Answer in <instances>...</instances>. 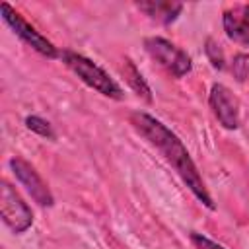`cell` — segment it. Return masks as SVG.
Listing matches in <instances>:
<instances>
[{
	"label": "cell",
	"mask_w": 249,
	"mask_h": 249,
	"mask_svg": "<svg viewBox=\"0 0 249 249\" xmlns=\"http://www.w3.org/2000/svg\"><path fill=\"white\" fill-rule=\"evenodd\" d=\"M25 126H27L31 132H35V134H39V136H43V138H51V140L54 138V132H53L51 123L45 121V119H41V117H37V115L25 117Z\"/></svg>",
	"instance_id": "12"
},
{
	"label": "cell",
	"mask_w": 249,
	"mask_h": 249,
	"mask_svg": "<svg viewBox=\"0 0 249 249\" xmlns=\"http://www.w3.org/2000/svg\"><path fill=\"white\" fill-rule=\"evenodd\" d=\"M230 70H231V76L237 82H247L249 80V54H245V53L235 54L231 58Z\"/></svg>",
	"instance_id": "11"
},
{
	"label": "cell",
	"mask_w": 249,
	"mask_h": 249,
	"mask_svg": "<svg viewBox=\"0 0 249 249\" xmlns=\"http://www.w3.org/2000/svg\"><path fill=\"white\" fill-rule=\"evenodd\" d=\"M128 121L132 124V128L163 156V160L175 169V173L181 177V181L187 185V189L208 210H216V204L202 181V175L198 173V167L193 161V158H191L189 150L185 148V144L181 142V138L173 130H169L161 121H158L156 117H152L144 111L130 113Z\"/></svg>",
	"instance_id": "1"
},
{
	"label": "cell",
	"mask_w": 249,
	"mask_h": 249,
	"mask_svg": "<svg viewBox=\"0 0 249 249\" xmlns=\"http://www.w3.org/2000/svg\"><path fill=\"white\" fill-rule=\"evenodd\" d=\"M136 8L140 12H144L150 19H154L161 25L173 23L179 18V14L183 12L181 2H169V0H142V2H136Z\"/></svg>",
	"instance_id": "9"
},
{
	"label": "cell",
	"mask_w": 249,
	"mask_h": 249,
	"mask_svg": "<svg viewBox=\"0 0 249 249\" xmlns=\"http://www.w3.org/2000/svg\"><path fill=\"white\" fill-rule=\"evenodd\" d=\"M8 163H10V169L16 175V179L21 183V187L29 193V196L39 206H53L54 204V196H53L49 185L43 181V177L35 171V167L31 163H27L21 158H12Z\"/></svg>",
	"instance_id": "7"
},
{
	"label": "cell",
	"mask_w": 249,
	"mask_h": 249,
	"mask_svg": "<svg viewBox=\"0 0 249 249\" xmlns=\"http://www.w3.org/2000/svg\"><path fill=\"white\" fill-rule=\"evenodd\" d=\"M0 16H2V21L14 31V35H18L25 45H29L33 51H37L39 54L47 56V58H56L60 56V53L56 51V47L45 37L41 35L31 23H27L8 2H2L0 4Z\"/></svg>",
	"instance_id": "4"
},
{
	"label": "cell",
	"mask_w": 249,
	"mask_h": 249,
	"mask_svg": "<svg viewBox=\"0 0 249 249\" xmlns=\"http://www.w3.org/2000/svg\"><path fill=\"white\" fill-rule=\"evenodd\" d=\"M222 25L233 43L249 47V4H237L224 12Z\"/></svg>",
	"instance_id": "8"
},
{
	"label": "cell",
	"mask_w": 249,
	"mask_h": 249,
	"mask_svg": "<svg viewBox=\"0 0 249 249\" xmlns=\"http://www.w3.org/2000/svg\"><path fill=\"white\" fill-rule=\"evenodd\" d=\"M60 58L62 62L86 84L89 86L91 89H95L97 93L105 95V97H111V99H123L124 97V91L123 88L101 68L97 66L93 60H89L88 56L80 54V53H74V51H62L60 53Z\"/></svg>",
	"instance_id": "2"
},
{
	"label": "cell",
	"mask_w": 249,
	"mask_h": 249,
	"mask_svg": "<svg viewBox=\"0 0 249 249\" xmlns=\"http://www.w3.org/2000/svg\"><path fill=\"white\" fill-rule=\"evenodd\" d=\"M191 243H193L195 249H226V247H222L220 243H216V241H212L210 237H206V235H202V233H196V231L191 233Z\"/></svg>",
	"instance_id": "14"
},
{
	"label": "cell",
	"mask_w": 249,
	"mask_h": 249,
	"mask_svg": "<svg viewBox=\"0 0 249 249\" xmlns=\"http://www.w3.org/2000/svg\"><path fill=\"white\" fill-rule=\"evenodd\" d=\"M123 74H124L126 84L132 88V91L138 97H142L146 103H152V89H150L148 82L144 80V76L140 74V70L136 68V64L130 58H124L123 60Z\"/></svg>",
	"instance_id": "10"
},
{
	"label": "cell",
	"mask_w": 249,
	"mask_h": 249,
	"mask_svg": "<svg viewBox=\"0 0 249 249\" xmlns=\"http://www.w3.org/2000/svg\"><path fill=\"white\" fill-rule=\"evenodd\" d=\"M208 105L212 115L226 130H235L241 124V105L233 91L224 84H214L210 88Z\"/></svg>",
	"instance_id": "6"
},
{
	"label": "cell",
	"mask_w": 249,
	"mask_h": 249,
	"mask_svg": "<svg viewBox=\"0 0 249 249\" xmlns=\"http://www.w3.org/2000/svg\"><path fill=\"white\" fill-rule=\"evenodd\" d=\"M144 49L154 62H158L163 70H167L173 78H183L193 70L191 56L179 49L175 43L163 37H148L144 39Z\"/></svg>",
	"instance_id": "3"
},
{
	"label": "cell",
	"mask_w": 249,
	"mask_h": 249,
	"mask_svg": "<svg viewBox=\"0 0 249 249\" xmlns=\"http://www.w3.org/2000/svg\"><path fill=\"white\" fill-rule=\"evenodd\" d=\"M0 212L4 224L14 233H23L33 224L31 208L27 206V202H23V198L16 193V189L8 181H2L0 187Z\"/></svg>",
	"instance_id": "5"
},
{
	"label": "cell",
	"mask_w": 249,
	"mask_h": 249,
	"mask_svg": "<svg viewBox=\"0 0 249 249\" xmlns=\"http://www.w3.org/2000/svg\"><path fill=\"white\" fill-rule=\"evenodd\" d=\"M204 53L210 60V64L216 68V70H224L226 66V60H224V53L220 49V45L214 41V39H206V45H204Z\"/></svg>",
	"instance_id": "13"
}]
</instances>
